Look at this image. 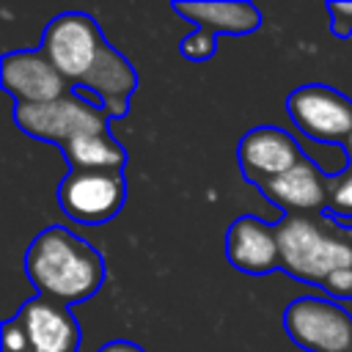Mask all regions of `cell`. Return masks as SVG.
<instances>
[{
	"label": "cell",
	"mask_w": 352,
	"mask_h": 352,
	"mask_svg": "<svg viewBox=\"0 0 352 352\" xmlns=\"http://www.w3.org/2000/svg\"><path fill=\"white\" fill-rule=\"evenodd\" d=\"M25 272L41 297L69 308L99 292L104 283V258L74 231L50 226L28 245Z\"/></svg>",
	"instance_id": "1"
},
{
	"label": "cell",
	"mask_w": 352,
	"mask_h": 352,
	"mask_svg": "<svg viewBox=\"0 0 352 352\" xmlns=\"http://www.w3.org/2000/svg\"><path fill=\"white\" fill-rule=\"evenodd\" d=\"M280 270L292 278L327 286V280L352 267V226L322 214H283L275 223Z\"/></svg>",
	"instance_id": "2"
},
{
	"label": "cell",
	"mask_w": 352,
	"mask_h": 352,
	"mask_svg": "<svg viewBox=\"0 0 352 352\" xmlns=\"http://www.w3.org/2000/svg\"><path fill=\"white\" fill-rule=\"evenodd\" d=\"M14 121L16 126L36 138V140H50L58 143L60 148L77 138L85 135H99L107 132V116L102 104H94L82 99L77 91L47 102V104H16L14 107Z\"/></svg>",
	"instance_id": "3"
},
{
	"label": "cell",
	"mask_w": 352,
	"mask_h": 352,
	"mask_svg": "<svg viewBox=\"0 0 352 352\" xmlns=\"http://www.w3.org/2000/svg\"><path fill=\"white\" fill-rule=\"evenodd\" d=\"M104 47L107 41L96 19L85 11H63L52 16V22L44 28V36H41L44 55L74 88L88 77V72L94 69Z\"/></svg>",
	"instance_id": "4"
},
{
	"label": "cell",
	"mask_w": 352,
	"mask_h": 352,
	"mask_svg": "<svg viewBox=\"0 0 352 352\" xmlns=\"http://www.w3.org/2000/svg\"><path fill=\"white\" fill-rule=\"evenodd\" d=\"M283 330L305 352H352V314L324 297L292 300Z\"/></svg>",
	"instance_id": "5"
},
{
	"label": "cell",
	"mask_w": 352,
	"mask_h": 352,
	"mask_svg": "<svg viewBox=\"0 0 352 352\" xmlns=\"http://www.w3.org/2000/svg\"><path fill=\"white\" fill-rule=\"evenodd\" d=\"M126 198V182L116 170H69L58 184V206L80 226L113 220Z\"/></svg>",
	"instance_id": "6"
},
{
	"label": "cell",
	"mask_w": 352,
	"mask_h": 352,
	"mask_svg": "<svg viewBox=\"0 0 352 352\" xmlns=\"http://www.w3.org/2000/svg\"><path fill=\"white\" fill-rule=\"evenodd\" d=\"M286 110L294 126L319 143H346L352 135V99L330 85L308 82L289 94Z\"/></svg>",
	"instance_id": "7"
},
{
	"label": "cell",
	"mask_w": 352,
	"mask_h": 352,
	"mask_svg": "<svg viewBox=\"0 0 352 352\" xmlns=\"http://www.w3.org/2000/svg\"><path fill=\"white\" fill-rule=\"evenodd\" d=\"M0 80L6 94L16 99V104H47L72 94L69 80L55 69L41 47L6 52L0 63Z\"/></svg>",
	"instance_id": "8"
},
{
	"label": "cell",
	"mask_w": 352,
	"mask_h": 352,
	"mask_svg": "<svg viewBox=\"0 0 352 352\" xmlns=\"http://www.w3.org/2000/svg\"><path fill=\"white\" fill-rule=\"evenodd\" d=\"M305 157H302L300 143L289 132H283L280 126H272V124L253 126L250 132L242 135V140L236 146V162H239L245 179L253 182L256 187L289 173Z\"/></svg>",
	"instance_id": "9"
},
{
	"label": "cell",
	"mask_w": 352,
	"mask_h": 352,
	"mask_svg": "<svg viewBox=\"0 0 352 352\" xmlns=\"http://www.w3.org/2000/svg\"><path fill=\"white\" fill-rule=\"evenodd\" d=\"M14 319L19 322L33 352H77L80 349V324L72 308L52 302L41 294L30 297Z\"/></svg>",
	"instance_id": "10"
},
{
	"label": "cell",
	"mask_w": 352,
	"mask_h": 352,
	"mask_svg": "<svg viewBox=\"0 0 352 352\" xmlns=\"http://www.w3.org/2000/svg\"><path fill=\"white\" fill-rule=\"evenodd\" d=\"M226 256L239 272L248 275H267L272 270H280L275 226L264 223L256 214L236 217L226 234Z\"/></svg>",
	"instance_id": "11"
},
{
	"label": "cell",
	"mask_w": 352,
	"mask_h": 352,
	"mask_svg": "<svg viewBox=\"0 0 352 352\" xmlns=\"http://www.w3.org/2000/svg\"><path fill=\"white\" fill-rule=\"evenodd\" d=\"M258 190L280 206L283 214H322L330 206V179L311 160H302L289 173L258 184Z\"/></svg>",
	"instance_id": "12"
},
{
	"label": "cell",
	"mask_w": 352,
	"mask_h": 352,
	"mask_svg": "<svg viewBox=\"0 0 352 352\" xmlns=\"http://www.w3.org/2000/svg\"><path fill=\"white\" fill-rule=\"evenodd\" d=\"M170 8L209 33L248 36L261 25V11L253 3H170Z\"/></svg>",
	"instance_id": "13"
},
{
	"label": "cell",
	"mask_w": 352,
	"mask_h": 352,
	"mask_svg": "<svg viewBox=\"0 0 352 352\" xmlns=\"http://www.w3.org/2000/svg\"><path fill=\"white\" fill-rule=\"evenodd\" d=\"M60 151H63V160L69 162V170H116V173H121V168L126 162L124 146L110 132L77 138V140L66 143Z\"/></svg>",
	"instance_id": "14"
},
{
	"label": "cell",
	"mask_w": 352,
	"mask_h": 352,
	"mask_svg": "<svg viewBox=\"0 0 352 352\" xmlns=\"http://www.w3.org/2000/svg\"><path fill=\"white\" fill-rule=\"evenodd\" d=\"M333 217H352V162L330 179V206Z\"/></svg>",
	"instance_id": "15"
},
{
	"label": "cell",
	"mask_w": 352,
	"mask_h": 352,
	"mask_svg": "<svg viewBox=\"0 0 352 352\" xmlns=\"http://www.w3.org/2000/svg\"><path fill=\"white\" fill-rule=\"evenodd\" d=\"M214 41H217V36H214V33L195 28L192 33H187V36L182 38L179 52H182L187 60L201 63V60H209V58L214 55V50H217V44H214Z\"/></svg>",
	"instance_id": "16"
},
{
	"label": "cell",
	"mask_w": 352,
	"mask_h": 352,
	"mask_svg": "<svg viewBox=\"0 0 352 352\" xmlns=\"http://www.w3.org/2000/svg\"><path fill=\"white\" fill-rule=\"evenodd\" d=\"M324 8L333 16V22H330L333 36H338V38L349 36L352 33V3H327Z\"/></svg>",
	"instance_id": "17"
},
{
	"label": "cell",
	"mask_w": 352,
	"mask_h": 352,
	"mask_svg": "<svg viewBox=\"0 0 352 352\" xmlns=\"http://www.w3.org/2000/svg\"><path fill=\"white\" fill-rule=\"evenodd\" d=\"M3 352H33V346L28 344V338L14 316H8L3 322Z\"/></svg>",
	"instance_id": "18"
},
{
	"label": "cell",
	"mask_w": 352,
	"mask_h": 352,
	"mask_svg": "<svg viewBox=\"0 0 352 352\" xmlns=\"http://www.w3.org/2000/svg\"><path fill=\"white\" fill-rule=\"evenodd\" d=\"M324 289L330 294H336V297H352V267L344 270V272H338V275H333Z\"/></svg>",
	"instance_id": "19"
},
{
	"label": "cell",
	"mask_w": 352,
	"mask_h": 352,
	"mask_svg": "<svg viewBox=\"0 0 352 352\" xmlns=\"http://www.w3.org/2000/svg\"><path fill=\"white\" fill-rule=\"evenodd\" d=\"M96 352H146L140 344H135V341H126V338H113V341H107V344H102Z\"/></svg>",
	"instance_id": "20"
},
{
	"label": "cell",
	"mask_w": 352,
	"mask_h": 352,
	"mask_svg": "<svg viewBox=\"0 0 352 352\" xmlns=\"http://www.w3.org/2000/svg\"><path fill=\"white\" fill-rule=\"evenodd\" d=\"M344 148H346V154H349V162H352V135L346 138V143H344Z\"/></svg>",
	"instance_id": "21"
}]
</instances>
